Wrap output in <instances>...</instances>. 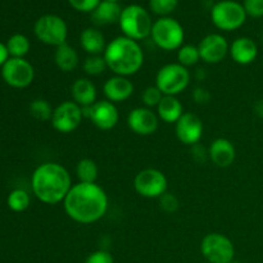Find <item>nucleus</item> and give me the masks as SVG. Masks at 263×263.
I'll return each mask as SVG.
<instances>
[{"instance_id":"nucleus-17","label":"nucleus","mask_w":263,"mask_h":263,"mask_svg":"<svg viewBox=\"0 0 263 263\" xmlns=\"http://www.w3.org/2000/svg\"><path fill=\"white\" fill-rule=\"evenodd\" d=\"M134 90L135 86L128 77L117 76V74H113L103 85V94L105 99L115 104L130 99L134 94Z\"/></svg>"},{"instance_id":"nucleus-36","label":"nucleus","mask_w":263,"mask_h":263,"mask_svg":"<svg viewBox=\"0 0 263 263\" xmlns=\"http://www.w3.org/2000/svg\"><path fill=\"white\" fill-rule=\"evenodd\" d=\"M84 263H115V259H113V256L109 252L104 251V249H99V251L90 253Z\"/></svg>"},{"instance_id":"nucleus-7","label":"nucleus","mask_w":263,"mask_h":263,"mask_svg":"<svg viewBox=\"0 0 263 263\" xmlns=\"http://www.w3.org/2000/svg\"><path fill=\"white\" fill-rule=\"evenodd\" d=\"M247 13L243 4L234 0H221L211 9V21L221 31L239 30L247 21Z\"/></svg>"},{"instance_id":"nucleus-18","label":"nucleus","mask_w":263,"mask_h":263,"mask_svg":"<svg viewBox=\"0 0 263 263\" xmlns=\"http://www.w3.org/2000/svg\"><path fill=\"white\" fill-rule=\"evenodd\" d=\"M210 161L220 168H228L236 158L235 145L226 138H217L208 148Z\"/></svg>"},{"instance_id":"nucleus-32","label":"nucleus","mask_w":263,"mask_h":263,"mask_svg":"<svg viewBox=\"0 0 263 263\" xmlns=\"http://www.w3.org/2000/svg\"><path fill=\"white\" fill-rule=\"evenodd\" d=\"M164 95L162 94L161 90L154 85V86H148L144 90L143 94H141V100H143L144 107L153 109V108L158 107Z\"/></svg>"},{"instance_id":"nucleus-31","label":"nucleus","mask_w":263,"mask_h":263,"mask_svg":"<svg viewBox=\"0 0 263 263\" xmlns=\"http://www.w3.org/2000/svg\"><path fill=\"white\" fill-rule=\"evenodd\" d=\"M179 0H149V9L153 14L162 17H170L176 10Z\"/></svg>"},{"instance_id":"nucleus-37","label":"nucleus","mask_w":263,"mask_h":263,"mask_svg":"<svg viewBox=\"0 0 263 263\" xmlns=\"http://www.w3.org/2000/svg\"><path fill=\"white\" fill-rule=\"evenodd\" d=\"M193 99L199 105L208 104L211 102V99H212V95H211L210 90L205 89V87L197 86L193 90Z\"/></svg>"},{"instance_id":"nucleus-12","label":"nucleus","mask_w":263,"mask_h":263,"mask_svg":"<svg viewBox=\"0 0 263 263\" xmlns=\"http://www.w3.org/2000/svg\"><path fill=\"white\" fill-rule=\"evenodd\" d=\"M2 77L9 86L14 89H25L32 84L35 69L25 58H9L2 67Z\"/></svg>"},{"instance_id":"nucleus-44","label":"nucleus","mask_w":263,"mask_h":263,"mask_svg":"<svg viewBox=\"0 0 263 263\" xmlns=\"http://www.w3.org/2000/svg\"><path fill=\"white\" fill-rule=\"evenodd\" d=\"M205 263H210V262H205Z\"/></svg>"},{"instance_id":"nucleus-16","label":"nucleus","mask_w":263,"mask_h":263,"mask_svg":"<svg viewBox=\"0 0 263 263\" xmlns=\"http://www.w3.org/2000/svg\"><path fill=\"white\" fill-rule=\"evenodd\" d=\"M90 120L97 128L102 131H109L117 126L120 121V112L115 103L107 99L98 100L91 105Z\"/></svg>"},{"instance_id":"nucleus-28","label":"nucleus","mask_w":263,"mask_h":263,"mask_svg":"<svg viewBox=\"0 0 263 263\" xmlns=\"http://www.w3.org/2000/svg\"><path fill=\"white\" fill-rule=\"evenodd\" d=\"M54 108L51 107L50 103L45 99H35L31 102L30 104V113L35 120L40 121V122H46V121L51 120L53 116Z\"/></svg>"},{"instance_id":"nucleus-34","label":"nucleus","mask_w":263,"mask_h":263,"mask_svg":"<svg viewBox=\"0 0 263 263\" xmlns=\"http://www.w3.org/2000/svg\"><path fill=\"white\" fill-rule=\"evenodd\" d=\"M243 7L247 15L252 18L263 17V0H244Z\"/></svg>"},{"instance_id":"nucleus-9","label":"nucleus","mask_w":263,"mask_h":263,"mask_svg":"<svg viewBox=\"0 0 263 263\" xmlns=\"http://www.w3.org/2000/svg\"><path fill=\"white\" fill-rule=\"evenodd\" d=\"M200 253L210 263H231L235 256V247L223 234L210 233L200 241Z\"/></svg>"},{"instance_id":"nucleus-41","label":"nucleus","mask_w":263,"mask_h":263,"mask_svg":"<svg viewBox=\"0 0 263 263\" xmlns=\"http://www.w3.org/2000/svg\"><path fill=\"white\" fill-rule=\"evenodd\" d=\"M108 2H115V3H118L120 0H108Z\"/></svg>"},{"instance_id":"nucleus-43","label":"nucleus","mask_w":263,"mask_h":263,"mask_svg":"<svg viewBox=\"0 0 263 263\" xmlns=\"http://www.w3.org/2000/svg\"><path fill=\"white\" fill-rule=\"evenodd\" d=\"M262 40H263V36H262Z\"/></svg>"},{"instance_id":"nucleus-15","label":"nucleus","mask_w":263,"mask_h":263,"mask_svg":"<svg viewBox=\"0 0 263 263\" xmlns=\"http://www.w3.org/2000/svg\"><path fill=\"white\" fill-rule=\"evenodd\" d=\"M159 117L157 112L146 107H136L128 113L127 126L134 134L140 136L153 135L159 126Z\"/></svg>"},{"instance_id":"nucleus-40","label":"nucleus","mask_w":263,"mask_h":263,"mask_svg":"<svg viewBox=\"0 0 263 263\" xmlns=\"http://www.w3.org/2000/svg\"><path fill=\"white\" fill-rule=\"evenodd\" d=\"M254 113H256L259 118H263V99L257 100L256 102V104H254Z\"/></svg>"},{"instance_id":"nucleus-11","label":"nucleus","mask_w":263,"mask_h":263,"mask_svg":"<svg viewBox=\"0 0 263 263\" xmlns=\"http://www.w3.org/2000/svg\"><path fill=\"white\" fill-rule=\"evenodd\" d=\"M82 120V108L73 100H66L54 108L50 122L54 130L58 133L71 134L80 127Z\"/></svg>"},{"instance_id":"nucleus-29","label":"nucleus","mask_w":263,"mask_h":263,"mask_svg":"<svg viewBox=\"0 0 263 263\" xmlns=\"http://www.w3.org/2000/svg\"><path fill=\"white\" fill-rule=\"evenodd\" d=\"M30 195L22 189H14L13 192H10L7 199L8 207L13 212H23V211H26L30 207Z\"/></svg>"},{"instance_id":"nucleus-20","label":"nucleus","mask_w":263,"mask_h":263,"mask_svg":"<svg viewBox=\"0 0 263 263\" xmlns=\"http://www.w3.org/2000/svg\"><path fill=\"white\" fill-rule=\"evenodd\" d=\"M72 100L80 107H89L98 102V91L94 82L86 77L74 80L71 86Z\"/></svg>"},{"instance_id":"nucleus-25","label":"nucleus","mask_w":263,"mask_h":263,"mask_svg":"<svg viewBox=\"0 0 263 263\" xmlns=\"http://www.w3.org/2000/svg\"><path fill=\"white\" fill-rule=\"evenodd\" d=\"M76 176L79 182H97L99 176V167L97 162L91 158H84L77 162L76 164Z\"/></svg>"},{"instance_id":"nucleus-1","label":"nucleus","mask_w":263,"mask_h":263,"mask_svg":"<svg viewBox=\"0 0 263 263\" xmlns=\"http://www.w3.org/2000/svg\"><path fill=\"white\" fill-rule=\"evenodd\" d=\"M108 195L97 182H77L63 200L66 215L81 225H91L105 216L108 211Z\"/></svg>"},{"instance_id":"nucleus-10","label":"nucleus","mask_w":263,"mask_h":263,"mask_svg":"<svg viewBox=\"0 0 263 263\" xmlns=\"http://www.w3.org/2000/svg\"><path fill=\"white\" fill-rule=\"evenodd\" d=\"M168 181L161 170L144 168L134 177V189L146 199H159L167 193Z\"/></svg>"},{"instance_id":"nucleus-23","label":"nucleus","mask_w":263,"mask_h":263,"mask_svg":"<svg viewBox=\"0 0 263 263\" xmlns=\"http://www.w3.org/2000/svg\"><path fill=\"white\" fill-rule=\"evenodd\" d=\"M156 109L159 120L168 125H175L185 113L181 102L177 99V97L171 95H164Z\"/></svg>"},{"instance_id":"nucleus-19","label":"nucleus","mask_w":263,"mask_h":263,"mask_svg":"<svg viewBox=\"0 0 263 263\" xmlns=\"http://www.w3.org/2000/svg\"><path fill=\"white\" fill-rule=\"evenodd\" d=\"M231 59L240 66H248L256 61L258 55V46L251 37H238L230 44L229 50Z\"/></svg>"},{"instance_id":"nucleus-14","label":"nucleus","mask_w":263,"mask_h":263,"mask_svg":"<svg viewBox=\"0 0 263 263\" xmlns=\"http://www.w3.org/2000/svg\"><path fill=\"white\" fill-rule=\"evenodd\" d=\"M204 131L203 121L199 116L192 112H185L179 121L175 123V134L180 143L193 146L200 141Z\"/></svg>"},{"instance_id":"nucleus-8","label":"nucleus","mask_w":263,"mask_h":263,"mask_svg":"<svg viewBox=\"0 0 263 263\" xmlns=\"http://www.w3.org/2000/svg\"><path fill=\"white\" fill-rule=\"evenodd\" d=\"M33 33L45 45L59 46L67 43L68 27L63 18L55 14H44L33 26Z\"/></svg>"},{"instance_id":"nucleus-13","label":"nucleus","mask_w":263,"mask_h":263,"mask_svg":"<svg viewBox=\"0 0 263 263\" xmlns=\"http://www.w3.org/2000/svg\"><path fill=\"white\" fill-rule=\"evenodd\" d=\"M200 59L207 64L221 63L228 57L230 50V44L225 36L220 33H210L204 36L198 44Z\"/></svg>"},{"instance_id":"nucleus-2","label":"nucleus","mask_w":263,"mask_h":263,"mask_svg":"<svg viewBox=\"0 0 263 263\" xmlns=\"http://www.w3.org/2000/svg\"><path fill=\"white\" fill-rule=\"evenodd\" d=\"M68 170L55 162H45L35 168L31 176V189L44 204L63 203L72 187Z\"/></svg>"},{"instance_id":"nucleus-24","label":"nucleus","mask_w":263,"mask_h":263,"mask_svg":"<svg viewBox=\"0 0 263 263\" xmlns=\"http://www.w3.org/2000/svg\"><path fill=\"white\" fill-rule=\"evenodd\" d=\"M54 63L62 72H72L79 67L80 55L73 46L64 43L55 48Z\"/></svg>"},{"instance_id":"nucleus-6","label":"nucleus","mask_w":263,"mask_h":263,"mask_svg":"<svg viewBox=\"0 0 263 263\" xmlns=\"http://www.w3.org/2000/svg\"><path fill=\"white\" fill-rule=\"evenodd\" d=\"M192 80L189 68L180 63H167L158 69L156 76V86L163 95L177 97L187 89Z\"/></svg>"},{"instance_id":"nucleus-21","label":"nucleus","mask_w":263,"mask_h":263,"mask_svg":"<svg viewBox=\"0 0 263 263\" xmlns=\"http://www.w3.org/2000/svg\"><path fill=\"white\" fill-rule=\"evenodd\" d=\"M122 8L118 3L102 0L100 4L90 13L91 22L95 26H108L120 21Z\"/></svg>"},{"instance_id":"nucleus-4","label":"nucleus","mask_w":263,"mask_h":263,"mask_svg":"<svg viewBox=\"0 0 263 263\" xmlns=\"http://www.w3.org/2000/svg\"><path fill=\"white\" fill-rule=\"evenodd\" d=\"M118 25L123 36L140 41L151 36L153 21L145 8L138 4H131L122 9Z\"/></svg>"},{"instance_id":"nucleus-27","label":"nucleus","mask_w":263,"mask_h":263,"mask_svg":"<svg viewBox=\"0 0 263 263\" xmlns=\"http://www.w3.org/2000/svg\"><path fill=\"white\" fill-rule=\"evenodd\" d=\"M200 53L198 45H193V44H184L181 48L177 50V63L181 66L186 67H194L199 63Z\"/></svg>"},{"instance_id":"nucleus-26","label":"nucleus","mask_w":263,"mask_h":263,"mask_svg":"<svg viewBox=\"0 0 263 263\" xmlns=\"http://www.w3.org/2000/svg\"><path fill=\"white\" fill-rule=\"evenodd\" d=\"M7 49L10 58H25L31 48L30 40L22 33H14L7 41Z\"/></svg>"},{"instance_id":"nucleus-38","label":"nucleus","mask_w":263,"mask_h":263,"mask_svg":"<svg viewBox=\"0 0 263 263\" xmlns=\"http://www.w3.org/2000/svg\"><path fill=\"white\" fill-rule=\"evenodd\" d=\"M192 148H193V158H194L198 163H203L204 161L210 159L208 149L203 148L202 145H199V143L195 144V145H193Z\"/></svg>"},{"instance_id":"nucleus-3","label":"nucleus","mask_w":263,"mask_h":263,"mask_svg":"<svg viewBox=\"0 0 263 263\" xmlns=\"http://www.w3.org/2000/svg\"><path fill=\"white\" fill-rule=\"evenodd\" d=\"M103 57L108 69L117 76H134L144 64V51L139 41L123 35L107 44Z\"/></svg>"},{"instance_id":"nucleus-39","label":"nucleus","mask_w":263,"mask_h":263,"mask_svg":"<svg viewBox=\"0 0 263 263\" xmlns=\"http://www.w3.org/2000/svg\"><path fill=\"white\" fill-rule=\"evenodd\" d=\"M9 51H8L7 45L3 43H0V67L4 66L7 63V61L9 59Z\"/></svg>"},{"instance_id":"nucleus-22","label":"nucleus","mask_w":263,"mask_h":263,"mask_svg":"<svg viewBox=\"0 0 263 263\" xmlns=\"http://www.w3.org/2000/svg\"><path fill=\"white\" fill-rule=\"evenodd\" d=\"M80 45L89 55H103L107 43L100 30L97 27H87L80 35Z\"/></svg>"},{"instance_id":"nucleus-33","label":"nucleus","mask_w":263,"mask_h":263,"mask_svg":"<svg viewBox=\"0 0 263 263\" xmlns=\"http://www.w3.org/2000/svg\"><path fill=\"white\" fill-rule=\"evenodd\" d=\"M179 199L176 195L171 194V193H164L161 198H159V205L162 210L167 213H174L179 210Z\"/></svg>"},{"instance_id":"nucleus-30","label":"nucleus","mask_w":263,"mask_h":263,"mask_svg":"<svg viewBox=\"0 0 263 263\" xmlns=\"http://www.w3.org/2000/svg\"><path fill=\"white\" fill-rule=\"evenodd\" d=\"M82 69L87 76H100L108 69L107 62L103 55H87L82 63Z\"/></svg>"},{"instance_id":"nucleus-42","label":"nucleus","mask_w":263,"mask_h":263,"mask_svg":"<svg viewBox=\"0 0 263 263\" xmlns=\"http://www.w3.org/2000/svg\"><path fill=\"white\" fill-rule=\"evenodd\" d=\"M231 263H239V262H235V261H233Z\"/></svg>"},{"instance_id":"nucleus-5","label":"nucleus","mask_w":263,"mask_h":263,"mask_svg":"<svg viewBox=\"0 0 263 263\" xmlns=\"http://www.w3.org/2000/svg\"><path fill=\"white\" fill-rule=\"evenodd\" d=\"M151 37L157 48L162 50H179L184 45L185 31L177 20L172 17H162L153 22Z\"/></svg>"},{"instance_id":"nucleus-35","label":"nucleus","mask_w":263,"mask_h":263,"mask_svg":"<svg viewBox=\"0 0 263 263\" xmlns=\"http://www.w3.org/2000/svg\"><path fill=\"white\" fill-rule=\"evenodd\" d=\"M100 2L102 0H68L69 5L81 13H91L100 4Z\"/></svg>"}]
</instances>
